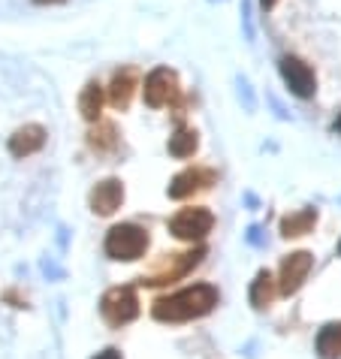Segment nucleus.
I'll return each mask as SVG.
<instances>
[{"instance_id": "1", "label": "nucleus", "mask_w": 341, "mask_h": 359, "mask_svg": "<svg viewBox=\"0 0 341 359\" xmlns=\"http://www.w3.org/2000/svg\"><path fill=\"white\" fill-rule=\"evenodd\" d=\"M218 305V290L212 284H194L187 290H178L173 296L157 299L152 314L160 323H187L196 317H206Z\"/></svg>"}, {"instance_id": "4", "label": "nucleus", "mask_w": 341, "mask_h": 359, "mask_svg": "<svg viewBox=\"0 0 341 359\" xmlns=\"http://www.w3.org/2000/svg\"><path fill=\"white\" fill-rule=\"evenodd\" d=\"M215 226V215L208 212V208H185V212H178L173 221H169V229L185 238V242H199V238H206L212 233Z\"/></svg>"}, {"instance_id": "3", "label": "nucleus", "mask_w": 341, "mask_h": 359, "mask_svg": "<svg viewBox=\"0 0 341 359\" xmlns=\"http://www.w3.org/2000/svg\"><path fill=\"white\" fill-rule=\"evenodd\" d=\"M100 311H103L109 326H124L130 320H136L139 314V299L133 293V287H115L103 296L100 302Z\"/></svg>"}, {"instance_id": "20", "label": "nucleus", "mask_w": 341, "mask_h": 359, "mask_svg": "<svg viewBox=\"0 0 341 359\" xmlns=\"http://www.w3.org/2000/svg\"><path fill=\"white\" fill-rule=\"evenodd\" d=\"M260 4H263V6H266V9H272V6H275V4H278V0H260Z\"/></svg>"}, {"instance_id": "9", "label": "nucleus", "mask_w": 341, "mask_h": 359, "mask_svg": "<svg viewBox=\"0 0 341 359\" xmlns=\"http://www.w3.org/2000/svg\"><path fill=\"white\" fill-rule=\"evenodd\" d=\"M124 203V184L118 178H106L91 191V208L97 215H112Z\"/></svg>"}, {"instance_id": "15", "label": "nucleus", "mask_w": 341, "mask_h": 359, "mask_svg": "<svg viewBox=\"0 0 341 359\" xmlns=\"http://www.w3.org/2000/svg\"><path fill=\"white\" fill-rule=\"evenodd\" d=\"M317 224V212L314 208H305V212H299V215H287L284 221H281V236H305L311 226Z\"/></svg>"}, {"instance_id": "8", "label": "nucleus", "mask_w": 341, "mask_h": 359, "mask_svg": "<svg viewBox=\"0 0 341 359\" xmlns=\"http://www.w3.org/2000/svg\"><path fill=\"white\" fill-rule=\"evenodd\" d=\"M199 260H203V251H194V254H173V257H169V263H163V269H160V272L142 278V281H145V284H152V287H157V284H169V281H175V278L187 275Z\"/></svg>"}, {"instance_id": "16", "label": "nucleus", "mask_w": 341, "mask_h": 359, "mask_svg": "<svg viewBox=\"0 0 341 359\" xmlns=\"http://www.w3.org/2000/svg\"><path fill=\"white\" fill-rule=\"evenodd\" d=\"M196 145H199L196 130H187V127L175 130V136H169V154L178 157V161H185V157H194Z\"/></svg>"}, {"instance_id": "2", "label": "nucleus", "mask_w": 341, "mask_h": 359, "mask_svg": "<svg viewBox=\"0 0 341 359\" xmlns=\"http://www.w3.org/2000/svg\"><path fill=\"white\" fill-rule=\"evenodd\" d=\"M145 248H148V233L136 224H118L106 236V254L112 260H124V263L139 260L145 254Z\"/></svg>"}, {"instance_id": "5", "label": "nucleus", "mask_w": 341, "mask_h": 359, "mask_svg": "<svg viewBox=\"0 0 341 359\" xmlns=\"http://www.w3.org/2000/svg\"><path fill=\"white\" fill-rule=\"evenodd\" d=\"M281 76H284L287 88L293 91L296 97H314L317 91V79H314V69H311L305 61H299V57H281Z\"/></svg>"}, {"instance_id": "12", "label": "nucleus", "mask_w": 341, "mask_h": 359, "mask_svg": "<svg viewBox=\"0 0 341 359\" xmlns=\"http://www.w3.org/2000/svg\"><path fill=\"white\" fill-rule=\"evenodd\" d=\"M133 88H136V76H133V69H121V73H115L112 88H109V100H112V106L127 109L130 97H133Z\"/></svg>"}, {"instance_id": "6", "label": "nucleus", "mask_w": 341, "mask_h": 359, "mask_svg": "<svg viewBox=\"0 0 341 359\" xmlns=\"http://www.w3.org/2000/svg\"><path fill=\"white\" fill-rule=\"evenodd\" d=\"M175 94H178V79H175L173 69L157 67V69L148 73V79H145V103L152 109H160V106L173 103Z\"/></svg>"}, {"instance_id": "14", "label": "nucleus", "mask_w": 341, "mask_h": 359, "mask_svg": "<svg viewBox=\"0 0 341 359\" xmlns=\"http://www.w3.org/2000/svg\"><path fill=\"white\" fill-rule=\"evenodd\" d=\"M100 109H103V88H100L97 82H88L82 97H79V112H82L88 121H97Z\"/></svg>"}, {"instance_id": "11", "label": "nucleus", "mask_w": 341, "mask_h": 359, "mask_svg": "<svg viewBox=\"0 0 341 359\" xmlns=\"http://www.w3.org/2000/svg\"><path fill=\"white\" fill-rule=\"evenodd\" d=\"M215 182V172H208V169H185V172H178L173 178V184H169V196L173 199H185L190 196L194 191H203Z\"/></svg>"}, {"instance_id": "7", "label": "nucleus", "mask_w": 341, "mask_h": 359, "mask_svg": "<svg viewBox=\"0 0 341 359\" xmlns=\"http://www.w3.org/2000/svg\"><path fill=\"white\" fill-rule=\"evenodd\" d=\"M311 266H314V257H311L308 251H296V254H290L284 263H281V281H278V290L290 296V293H296L299 287L305 284V278L311 272Z\"/></svg>"}, {"instance_id": "21", "label": "nucleus", "mask_w": 341, "mask_h": 359, "mask_svg": "<svg viewBox=\"0 0 341 359\" xmlns=\"http://www.w3.org/2000/svg\"><path fill=\"white\" fill-rule=\"evenodd\" d=\"M338 254H341V245H338Z\"/></svg>"}, {"instance_id": "17", "label": "nucleus", "mask_w": 341, "mask_h": 359, "mask_svg": "<svg viewBox=\"0 0 341 359\" xmlns=\"http://www.w3.org/2000/svg\"><path fill=\"white\" fill-rule=\"evenodd\" d=\"M275 299V281L269 272H260L257 281L250 284V305L254 308H269Z\"/></svg>"}, {"instance_id": "13", "label": "nucleus", "mask_w": 341, "mask_h": 359, "mask_svg": "<svg viewBox=\"0 0 341 359\" xmlns=\"http://www.w3.org/2000/svg\"><path fill=\"white\" fill-rule=\"evenodd\" d=\"M317 353L323 359H338L341 356V323H329L320 329L317 335Z\"/></svg>"}, {"instance_id": "10", "label": "nucleus", "mask_w": 341, "mask_h": 359, "mask_svg": "<svg viewBox=\"0 0 341 359\" xmlns=\"http://www.w3.org/2000/svg\"><path fill=\"white\" fill-rule=\"evenodd\" d=\"M46 145V130L39 124H27L9 136V154L13 157H31L34 151Z\"/></svg>"}, {"instance_id": "19", "label": "nucleus", "mask_w": 341, "mask_h": 359, "mask_svg": "<svg viewBox=\"0 0 341 359\" xmlns=\"http://www.w3.org/2000/svg\"><path fill=\"white\" fill-rule=\"evenodd\" d=\"M34 4L43 6V4H64V0H34Z\"/></svg>"}, {"instance_id": "18", "label": "nucleus", "mask_w": 341, "mask_h": 359, "mask_svg": "<svg viewBox=\"0 0 341 359\" xmlns=\"http://www.w3.org/2000/svg\"><path fill=\"white\" fill-rule=\"evenodd\" d=\"M94 359H121V353L118 351H103V353H97Z\"/></svg>"}]
</instances>
